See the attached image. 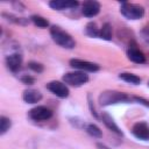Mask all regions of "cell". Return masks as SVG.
Listing matches in <instances>:
<instances>
[{
    "mask_svg": "<svg viewBox=\"0 0 149 149\" xmlns=\"http://www.w3.org/2000/svg\"><path fill=\"white\" fill-rule=\"evenodd\" d=\"M50 35L54 40L55 43H57L58 45L66 48V49H72L76 45L74 40L72 38V36L70 34H68L66 31H64L63 29H61L57 26H52L50 28Z\"/></svg>",
    "mask_w": 149,
    "mask_h": 149,
    "instance_id": "1",
    "label": "cell"
},
{
    "mask_svg": "<svg viewBox=\"0 0 149 149\" xmlns=\"http://www.w3.org/2000/svg\"><path fill=\"white\" fill-rule=\"evenodd\" d=\"M133 98L128 97L127 94L122 92H116V91H105L100 94L99 97V102L101 106H107V105H113V104H119V102H127L130 101Z\"/></svg>",
    "mask_w": 149,
    "mask_h": 149,
    "instance_id": "2",
    "label": "cell"
},
{
    "mask_svg": "<svg viewBox=\"0 0 149 149\" xmlns=\"http://www.w3.org/2000/svg\"><path fill=\"white\" fill-rule=\"evenodd\" d=\"M121 14L129 20H139L144 15V8L137 3L122 2L120 6Z\"/></svg>",
    "mask_w": 149,
    "mask_h": 149,
    "instance_id": "3",
    "label": "cell"
},
{
    "mask_svg": "<svg viewBox=\"0 0 149 149\" xmlns=\"http://www.w3.org/2000/svg\"><path fill=\"white\" fill-rule=\"evenodd\" d=\"M63 80L65 84H69L71 86H80L88 81V76L83 71L68 72L63 76Z\"/></svg>",
    "mask_w": 149,
    "mask_h": 149,
    "instance_id": "4",
    "label": "cell"
},
{
    "mask_svg": "<svg viewBox=\"0 0 149 149\" xmlns=\"http://www.w3.org/2000/svg\"><path fill=\"white\" fill-rule=\"evenodd\" d=\"M28 115L34 121H45L52 116V112L45 106H36L29 111Z\"/></svg>",
    "mask_w": 149,
    "mask_h": 149,
    "instance_id": "5",
    "label": "cell"
},
{
    "mask_svg": "<svg viewBox=\"0 0 149 149\" xmlns=\"http://www.w3.org/2000/svg\"><path fill=\"white\" fill-rule=\"evenodd\" d=\"M70 65L74 69H78L80 71H88V72H95L99 70V65L92 62H87V61H83V59H77L73 58L70 61Z\"/></svg>",
    "mask_w": 149,
    "mask_h": 149,
    "instance_id": "6",
    "label": "cell"
},
{
    "mask_svg": "<svg viewBox=\"0 0 149 149\" xmlns=\"http://www.w3.org/2000/svg\"><path fill=\"white\" fill-rule=\"evenodd\" d=\"M47 88L54 93L55 95L59 97V98H66L69 95V88L65 84L61 83V81H50L49 84H47Z\"/></svg>",
    "mask_w": 149,
    "mask_h": 149,
    "instance_id": "7",
    "label": "cell"
},
{
    "mask_svg": "<svg viewBox=\"0 0 149 149\" xmlns=\"http://www.w3.org/2000/svg\"><path fill=\"white\" fill-rule=\"evenodd\" d=\"M99 12H100V3L98 1L88 0V1H85L83 3L81 13H83L84 16H86V17H93V16L98 15Z\"/></svg>",
    "mask_w": 149,
    "mask_h": 149,
    "instance_id": "8",
    "label": "cell"
},
{
    "mask_svg": "<svg viewBox=\"0 0 149 149\" xmlns=\"http://www.w3.org/2000/svg\"><path fill=\"white\" fill-rule=\"evenodd\" d=\"M133 135L142 141H148L149 140V126L146 122H137L133 126L132 128Z\"/></svg>",
    "mask_w": 149,
    "mask_h": 149,
    "instance_id": "9",
    "label": "cell"
},
{
    "mask_svg": "<svg viewBox=\"0 0 149 149\" xmlns=\"http://www.w3.org/2000/svg\"><path fill=\"white\" fill-rule=\"evenodd\" d=\"M22 64V56L19 52H12L6 56V65L12 72H17Z\"/></svg>",
    "mask_w": 149,
    "mask_h": 149,
    "instance_id": "10",
    "label": "cell"
},
{
    "mask_svg": "<svg viewBox=\"0 0 149 149\" xmlns=\"http://www.w3.org/2000/svg\"><path fill=\"white\" fill-rule=\"evenodd\" d=\"M78 5H79V2L74 1V0H52L49 2V6L56 10L72 9V8H76Z\"/></svg>",
    "mask_w": 149,
    "mask_h": 149,
    "instance_id": "11",
    "label": "cell"
},
{
    "mask_svg": "<svg viewBox=\"0 0 149 149\" xmlns=\"http://www.w3.org/2000/svg\"><path fill=\"white\" fill-rule=\"evenodd\" d=\"M22 99L24 100V102L27 104H35V102H38L41 99H42V93L37 90H34V88H28L23 92L22 94Z\"/></svg>",
    "mask_w": 149,
    "mask_h": 149,
    "instance_id": "12",
    "label": "cell"
},
{
    "mask_svg": "<svg viewBox=\"0 0 149 149\" xmlns=\"http://www.w3.org/2000/svg\"><path fill=\"white\" fill-rule=\"evenodd\" d=\"M101 120H102L104 125H105L109 130H112V132L115 133L116 135H121V136H122L121 129H120V128L118 127V125L114 122V120L112 119V116H109L107 113H102V114H101Z\"/></svg>",
    "mask_w": 149,
    "mask_h": 149,
    "instance_id": "13",
    "label": "cell"
},
{
    "mask_svg": "<svg viewBox=\"0 0 149 149\" xmlns=\"http://www.w3.org/2000/svg\"><path fill=\"white\" fill-rule=\"evenodd\" d=\"M127 56L132 62L137 63V64H142L146 62V56L143 55L142 51H140L136 48H129L127 51Z\"/></svg>",
    "mask_w": 149,
    "mask_h": 149,
    "instance_id": "14",
    "label": "cell"
},
{
    "mask_svg": "<svg viewBox=\"0 0 149 149\" xmlns=\"http://www.w3.org/2000/svg\"><path fill=\"white\" fill-rule=\"evenodd\" d=\"M119 78L125 80L126 83H129V84H134V85H137L141 83V78L137 77L136 74H133V73H127V72H123V73H120L119 74Z\"/></svg>",
    "mask_w": 149,
    "mask_h": 149,
    "instance_id": "15",
    "label": "cell"
},
{
    "mask_svg": "<svg viewBox=\"0 0 149 149\" xmlns=\"http://www.w3.org/2000/svg\"><path fill=\"white\" fill-rule=\"evenodd\" d=\"M99 37L106 41H111L112 40V26L109 23H105L100 31H99Z\"/></svg>",
    "mask_w": 149,
    "mask_h": 149,
    "instance_id": "16",
    "label": "cell"
},
{
    "mask_svg": "<svg viewBox=\"0 0 149 149\" xmlns=\"http://www.w3.org/2000/svg\"><path fill=\"white\" fill-rule=\"evenodd\" d=\"M30 20L33 21V23L40 28H47L49 26V22L47 19H44L43 16H40V15H33L30 17Z\"/></svg>",
    "mask_w": 149,
    "mask_h": 149,
    "instance_id": "17",
    "label": "cell"
},
{
    "mask_svg": "<svg viewBox=\"0 0 149 149\" xmlns=\"http://www.w3.org/2000/svg\"><path fill=\"white\" fill-rule=\"evenodd\" d=\"M86 132H87L91 136H93V137H98V139H100V137L102 136V133H101L100 128H99L98 126L93 125V123H90V125L86 126Z\"/></svg>",
    "mask_w": 149,
    "mask_h": 149,
    "instance_id": "18",
    "label": "cell"
},
{
    "mask_svg": "<svg viewBox=\"0 0 149 149\" xmlns=\"http://www.w3.org/2000/svg\"><path fill=\"white\" fill-rule=\"evenodd\" d=\"M99 29L97 28V24L94 22H90L86 26V34L91 37H99Z\"/></svg>",
    "mask_w": 149,
    "mask_h": 149,
    "instance_id": "19",
    "label": "cell"
},
{
    "mask_svg": "<svg viewBox=\"0 0 149 149\" xmlns=\"http://www.w3.org/2000/svg\"><path fill=\"white\" fill-rule=\"evenodd\" d=\"M10 125H12V122H10V120L8 118L1 116L0 118V134L3 135L10 128Z\"/></svg>",
    "mask_w": 149,
    "mask_h": 149,
    "instance_id": "20",
    "label": "cell"
},
{
    "mask_svg": "<svg viewBox=\"0 0 149 149\" xmlns=\"http://www.w3.org/2000/svg\"><path fill=\"white\" fill-rule=\"evenodd\" d=\"M28 66H29V69H31L33 71H35L37 73H40V72L43 71V65L40 64V63H37V62H29Z\"/></svg>",
    "mask_w": 149,
    "mask_h": 149,
    "instance_id": "21",
    "label": "cell"
},
{
    "mask_svg": "<svg viewBox=\"0 0 149 149\" xmlns=\"http://www.w3.org/2000/svg\"><path fill=\"white\" fill-rule=\"evenodd\" d=\"M3 16H7L8 17V20L9 21H12V22H14V23H19V24H26L27 23V21L24 20V19H22V17H15V16H13V15H8V14H2Z\"/></svg>",
    "mask_w": 149,
    "mask_h": 149,
    "instance_id": "22",
    "label": "cell"
},
{
    "mask_svg": "<svg viewBox=\"0 0 149 149\" xmlns=\"http://www.w3.org/2000/svg\"><path fill=\"white\" fill-rule=\"evenodd\" d=\"M21 80H22V83H24V84H33L34 81H35V79L33 78V77H30V76H23L22 78H21Z\"/></svg>",
    "mask_w": 149,
    "mask_h": 149,
    "instance_id": "23",
    "label": "cell"
},
{
    "mask_svg": "<svg viewBox=\"0 0 149 149\" xmlns=\"http://www.w3.org/2000/svg\"><path fill=\"white\" fill-rule=\"evenodd\" d=\"M148 85H149V83H148Z\"/></svg>",
    "mask_w": 149,
    "mask_h": 149,
    "instance_id": "24",
    "label": "cell"
}]
</instances>
